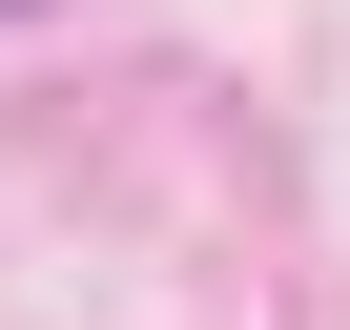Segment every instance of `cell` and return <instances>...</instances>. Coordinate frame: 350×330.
<instances>
[{"mask_svg": "<svg viewBox=\"0 0 350 330\" xmlns=\"http://www.w3.org/2000/svg\"><path fill=\"white\" fill-rule=\"evenodd\" d=\"M0 21H21V0H0Z\"/></svg>", "mask_w": 350, "mask_h": 330, "instance_id": "obj_1", "label": "cell"}]
</instances>
